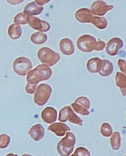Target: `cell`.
Masks as SVG:
<instances>
[{
    "label": "cell",
    "instance_id": "cell-19",
    "mask_svg": "<svg viewBox=\"0 0 126 156\" xmlns=\"http://www.w3.org/2000/svg\"><path fill=\"white\" fill-rule=\"evenodd\" d=\"M101 64V60L98 58L89 59L87 63V69L89 72L94 73L100 71Z\"/></svg>",
    "mask_w": 126,
    "mask_h": 156
},
{
    "label": "cell",
    "instance_id": "cell-30",
    "mask_svg": "<svg viewBox=\"0 0 126 156\" xmlns=\"http://www.w3.org/2000/svg\"><path fill=\"white\" fill-rule=\"evenodd\" d=\"M105 47V43L101 41L97 42L94 50L96 51H101L103 50Z\"/></svg>",
    "mask_w": 126,
    "mask_h": 156
},
{
    "label": "cell",
    "instance_id": "cell-25",
    "mask_svg": "<svg viewBox=\"0 0 126 156\" xmlns=\"http://www.w3.org/2000/svg\"><path fill=\"white\" fill-rule=\"evenodd\" d=\"M29 16L23 12L18 13L14 17V22L17 25H25L28 23V18Z\"/></svg>",
    "mask_w": 126,
    "mask_h": 156
},
{
    "label": "cell",
    "instance_id": "cell-12",
    "mask_svg": "<svg viewBox=\"0 0 126 156\" xmlns=\"http://www.w3.org/2000/svg\"><path fill=\"white\" fill-rule=\"evenodd\" d=\"M57 116V112L54 108L47 107L43 111L41 118L43 120L48 124H51L55 122Z\"/></svg>",
    "mask_w": 126,
    "mask_h": 156
},
{
    "label": "cell",
    "instance_id": "cell-29",
    "mask_svg": "<svg viewBox=\"0 0 126 156\" xmlns=\"http://www.w3.org/2000/svg\"><path fill=\"white\" fill-rule=\"evenodd\" d=\"M36 86L30 85L28 83L26 87V91L28 94H33L36 91Z\"/></svg>",
    "mask_w": 126,
    "mask_h": 156
},
{
    "label": "cell",
    "instance_id": "cell-10",
    "mask_svg": "<svg viewBox=\"0 0 126 156\" xmlns=\"http://www.w3.org/2000/svg\"><path fill=\"white\" fill-rule=\"evenodd\" d=\"M28 22L30 27L34 30L43 32H47L50 30V26L48 23L40 20L37 17L29 16Z\"/></svg>",
    "mask_w": 126,
    "mask_h": 156
},
{
    "label": "cell",
    "instance_id": "cell-9",
    "mask_svg": "<svg viewBox=\"0 0 126 156\" xmlns=\"http://www.w3.org/2000/svg\"><path fill=\"white\" fill-rule=\"evenodd\" d=\"M113 8V5H107L104 2L97 1L91 5L90 11L93 15L103 16Z\"/></svg>",
    "mask_w": 126,
    "mask_h": 156
},
{
    "label": "cell",
    "instance_id": "cell-2",
    "mask_svg": "<svg viewBox=\"0 0 126 156\" xmlns=\"http://www.w3.org/2000/svg\"><path fill=\"white\" fill-rule=\"evenodd\" d=\"M76 138L72 133H67L66 136L58 143L57 149L61 156H69L73 151Z\"/></svg>",
    "mask_w": 126,
    "mask_h": 156
},
{
    "label": "cell",
    "instance_id": "cell-31",
    "mask_svg": "<svg viewBox=\"0 0 126 156\" xmlns=\"http://www.w3.org/2000/svg\"><path fill=\"white\" fill-rule=\"evenodd\" d=\"M118 65L121 71L124 73H126V62L123 59H119L118 61Z\"/></svg>",
    "mask_w": 126,
    "mask_h": 156
},
{
    "label": "cell",
    "instance_id": "cell-32",
    "mask_svg": "<svg viewBox=\"0 0 126 156\" xmlns=\"http://www.w3.org/2000/svg\"><path fill=\"white\" fill-rule=\"evenodd\" d=\"M50 1H36V2L38 4V5H43L45 4L48 3Z\"/></svg>",
    "mask_w": 126,
    "mask_h": 156
},
{
    "label": "cell",
    "instance_id": "cell-3",
    "mask_svg": "<svg viewBox=\"0 0 126 156\" xmlns=\"http://www.w3.org/2000/svg\"><path fill=\"white\" fill-rule=\"evenodd\" d=\"M38 57L44 65L51 67L56 64L60 60L59 53L48 48H43L38 51Z\"/></svg>",
    "mask_w": 126,
    "mask_h": 156
},
{
    "label": "cell",
    "instance_id": "cell-11",
    "mask_svg": "<svg viewBox=\"0 0 126 156\" xmlns=\"http://www.w3.org/2000/svg\"><path fill=\"white\" fill-rule=\"evenodd\" d=\"M123 46V42L121 39L114 38L107 43L105 50L107 54L114 56L117 54L119 50Z\"/></svg>",
    "mask_w": 126,
    "mask_h": 156
},
{
    "label": "cell",
    "instance_id": "cell-6",
    "mask_svg": "<svg viewBox=\"0 0 126 156\" xmlns=\"http://www.w3.org/2000/svg\"><path fill=\"white\" fill-rule=\"evenodd\" d=\"M58 120L62 122L69 121L79 126H82L83 125L82 120L74 113L73 111L70 106L65 107L60 111Z\"/></svg>",
    "mask_w": 126,
    "mask_h": 156
},
{
    "label": "cell",
    "instance_id": "cell-34",
    "mask_svg": "<svg viewBox=\"0 0 126 156\" xmlns=\"http://www.w3.org/2000/svg\"><path fill=\"white\" fill-rule=\"evenodd\" d=\"M21 156H32V155H29V154H25L22 155Z\"/></svg>",
    "mask_w": 126,
    "mask_h": 156
},
{
    "label": "cell",
    "instance_id": "cell-33",
    "mask_svg": "<svg viewBox=\"0 0 126 156\" xmlns=\"http://www.w3.org/2000/svg\"><path fill=\"white\" fill-rule=\"evenodd\" d=\"M6 156H18L17 155L14 154L10 153L7 155Z\"/></svg>",
    "mask_w": 126,
    "mask_h": 156
},
{
    "label": "cell",
    "instance_id": "cell-13",
    "mask_svg": "<svg viewBox=\"0 0 126 156\" xmlns=\"http://www.w3.org/2000/svg\"><path fill=\"white\" fill-rule=\"evenodd\" d=\"M93 16L90 10L85 8L79 9L75 14L76 19L83 23H91Z\"/></svg>",
    "mask_w": 126,
    "mask_h": 156
},
{
    "label": "cell",
    "instance_id": "cell-26",
    "mask_svg": "<svg viewBox=\"0 0 126 156\" xmlns=\"http://www.w3.org/2000/svg\"><path fill=\"white\" fill-rule=\"evenodd\" d=\"M101 134L103 136L109 137L111 136L112 133V129L110 125L107 123H104L101 127Z\"/></svg>",
    "mask_w": 126,
    "mask_h": 156
},
{
    "label": "cell",
    "instance_id": "cell-20",
    "mask_svg": "<svg viewBox=\"0 0 126 156\" xmlns=\"http://www.w3.org/2000/svg\"><path fill=\"white\" fill-rule=\"evenodd\" d=\"M8 34L10 38L13 40H17L21 37L22 34L21 27L17 24H12L9 27Z\"/></svg>",
    "mask_w": 126,
    "mask_h": 156
},
{
    "label": "cell",
    "instance_id": "cell-28",
    "mask_svg": "<svg viewBox=\"0 0 126 156\" xmlns=\"http://www.w3.org/2000/svg\"><path fill=\"white\" fill-rule=\"evenodd\" d=\"M71 156H90V154L85 148L79 147L75 150L74 153Z\"/></svg>",
    "mask_w": 126,
    "mask_h": 156
},
{
    "label": "cell",
    "instance_id": "cell-14",
    "mask_svg": "<svg viewBox=\"0 0 126 156\" xmlns=\"http://www.w3.org/2000/svg\"><path fill=\"white\" fill-rule=\"evenodd\" d=\"M60 50L63 54L70 56L73 54L75 48L73 44L70 39L64 38L60 41Z\"/></svg>",
    "mask_w": 126,
    "mask_h": 156
},
{
    "label": "cell",
    "instance_id": "cell-15",
    "mask_svg": "<svg viewBox=\"0 0 126 156\" xmlns=\"http://www.w3.org/2000/svg\"><path fill=\"white\" fill-rule=\"evenodd\" d=\"M28 133L34 140L39 141L43 138L45 130L41 124H36L30 128Z\"/></svg>",
    "mask_w": 126,
    "mask_h": 156
},
{
    "label": "cell",
    "instance_id": "cell-16",
    "mask_svg": "<svg viewBox=\"0 0 126 156\" xmlns=\"http://www.w3.org/2000/svg\"><path fill=\"white\" fill-rule=\"evenodd\" d=\"M48 129L59 136H64L67 131L70 130V128L66 124L60 123H55L51 125Z\"/></svg>",
    "mask_w": 126,
    "mask_h": 156
},
{
    "label": "cell",
    "instance_id": "cell-4",
    "mask_svg": "<svg viewBox=\"0 0 126 156\" xmlns=\"http://www.w3.org/2000/svg\"><path fill=\"white\" fill-rule=\"evenodd\" d=\"M52 92V88L49 85L40 84L38 86L34 95V102L39 106L44 105L49 99Z\"/></svg>",
    "mask_w": 126,
    "mask_h": 156
},
{
    "label": "cell",
    "instance_id": "cell-1",
    "mask_svg": "<svg viewBox=\"0 0 126 156\" xmlns=\"http://www.w3.org/2000/svg\"><path fill=\"white\" fill-rule=\"evenodd\" d=\"M52 75V71L49 67L44 64L40 65L28 73L26 80L30 85L37 86L40 81L50 79Z\"/></svg>",
    "mask_w": 126,
    "mask_h": 156
},
{
    "label": "cell",
    "instance_id": "cell-18",
    "mask_svg": "<svg viewBox=\"0 0 126 156\" xmlns=\"http://www.w3.org/2000/svg\"><path fill=\"white\" fill-rule=\"evenodd\" d=\"M114 67L112 63L107 59L101 60V64L99 74L103 77H107L112 73Z\"/></svg>",
    "mask_w": 126,
    "mask_h": 156
},
{
    "label": "cell",
    "instance_id": "cell-21",
    "mask_svg": "<svg viewBox=\"0 0 126 156\" xmlns=\"http://www.w3.org/2000/svg\"><path fill=\"white\" fill-rule=\"evenodd\" d=\"M47 36L40 32H36L30 36V40L34 44L41 45L44 44L47 41Z\"/></svg>",
    "mask_w": 126,
    "mask_h": 156
},
{
    "label": "cell",
    "instance_id": "cell-7",
    "mask_svg": "<svg viewBox=\"0 0 126 156\" xmlns=\"http://www.w3.org/2000/svg\"><path fill=\"white\" fill-rule=\"evenodd\" d=\"M96 42L94 37L89 35H84L78 39L77 45L79 50L82 52H89L94 50Z\"/></svg>",
    "mask_w": 126,
    "mask_h": 156
},
{
    "label": "cell",
    "instance_id": "cell-8",
    "mask_svg": "<svg viewBox=\"0 0 126 156\" xmlns=\"http://www.w3.org/2000/svg\"><path fill=\"white\" fill-rule=\"evenodd\" d=\"M90 101L88 98L84 97L77 98L74 103L72 104L75 111L83 115H88L89 114L88 110L90 108Z\"/></svg>",
    "mask_w": 126,
    "mask_h": 156
},
{
    "label": "cell",
    "instance_id": "cell-22",
    "mask_svg": "<svg viewBox=\"0 0 126 156\" xmlns=\"http://www.w3.org/2000/svg\"><path fill=\"white\" fill-rule=\"evenodd\" d=\"M116 83L117 87L121 88L123 96L126 95V77L121 73L117 72L116 75Z\"/></svg>",
    "mask_w": 126,
    "mask_h": 156
},
{
    "label": "cell",
    "instance_id": "cell-17",
    "mask_svg": "<svg viewBox=\"0 0 126 156\" xmlns=\"http://www.w3.org/2000/svg\"><path fill=\"white\" fill-rule=\"evenodd\" d=\"M43 9V7L38 5L36 2H32L26 6L23 13L29 16L38 15L42 13Z\"/></svg>",
    "mask_w": 126,
    "mask_h": 156
},
{
    "label": "cell",
    "instance_id": "cell-5",
    "mask_svg": "<svg viewBox=\"0 0 126 156\" xmlns=\"http://www.w3.org/2000/svg\"><path fill=\"white\" fill-rule=\"evenodd\" d=\"M13 68L14 71L17 74L25 76L32 69V64L29 59L21 57L14 61Z\"/></svg>",
    "mask_w": 126,
    "mask_h": 156
},
{
    "label": "cell",
    "instance_id": "cell-23",
    "mask_svg": "<svg viewBox=\"0 0 126 156\" xmlns=\"http://www.w3.org/2000/svg\"><path fill=\"white\" fill-rule=\"evenodd\" d=\"M112 148L114 151H117L121 146V137L120 133L115 132L113 133L111 139Z\"/></svg>",
    "mask_w": 126,
    "mask_h": 156
},
{
    "label": "cell",
    "instance_id": "cell-27",
    "mask_svg": "<svg viewBox=\"0 0 126 156\" xmlns=\"http://www.w3.org/2000/svg\"><path fill=\"white\" fill-rule=\"evenodd\" d=\"M11 138L9 135L3 134L0 135V148L5 149L9 145Z\"/></svg>",
    "mask_w": 126,
    "mask_h": 156
},
{
    "label": "cell",
    "instance_id": "cell-24",
    "mask_svg": "<svg viewBox=\"0 0 126 156\" xmlns=\"http://www.w3.org/2000/svg\"><path fill=\"white\" fill-rule=\"evenodd\" d=\"M91 23L97 28L101 30L106 28L107 25V20L104 17L94 16Z\"/></svg>",
    "mask_w": 126,
    "mask_h": 156
}]
</instances>
